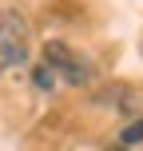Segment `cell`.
Instances as JSON below:
<instances>
[{"label": "cell", "instance_id": "obj_4", "mask_svg": "<svg viewBox=\"0 0 143 151\" xmlns=\"http://www.w3.org/2000/svg\"><path fill=\"white\" fill-rule=\"evenodd\" d=\"M143 139V119L139 123H127V127L119 131V147H131V143H139Z\"/></svg>", "mask_w": 143, "mask_h": 151}, {"label": "cell", "instance_id": "obj_2", "mask_svg": "<svg viewBox=\"0 0 143 151\" xmlns=\"http://www.w3.org/2000/svg\"><path fill=\"white\" fill-rule=\"evenodd\" d=\"M44 64H52L56 76H64V80L75 83V88L91 80V64L75 60V56H72V48H64V44H48V48H44Z\"/></svg>", "mask_w": 143, "mask_h": 151}, {"label": "cell", "instance_id": "obj_1", "mask_svg": "<svg viewBox=\"0 0 143 151\" xmlns=\"http://www.w3.org/2000/svg\"><path fill=\"white\" fill-rule=\"evenodd\" d=\"M28 60V28L20 16H4L0 20V72L20 68Z\"/></svg>", "mask_w": 143, "mask_h": 151}, {"label": "cell", "instance_id": "obj_3", "mask_svg": "<svg viewBox=\"0 0 143 151\" xmlns=\"http://www.w3.org/2000/svg\"><path fill=\"white\" fill-rule=\"evenodd\" d=\"M32 80H36V88H44V91H52V88H56V80H60V76H56V68H52V64H40V68H36V76H32Z\"/></svg>", "mask_w": 143, "mask_h": 151}]
</instances>
